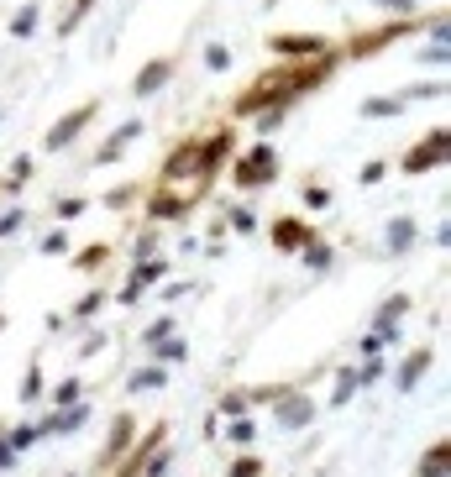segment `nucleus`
I'll return each instance as SVG.
<instances>
[{
    "label": "nucleus",
    "instance_id": "f257e3e1",
    "mask_svg": "<svg viewBox=\"0 0 451 477\" xmlns=\"http://www.w3.org/2000/svg\"><path fill=\"white\" fill-rule=\"evenodd\" d=\"M336 68H342V53H336V47H325L315 58H279L273 68H262L258 79L231 100V116H237V121H252L258 110H273V105L294 110L304 95H315L321 84L336 79Z\"/></svg>",
    "mask_w": 451,
    "mask_h": 477
},
{
    "label": "nucleus",
    "instance_id": "f03ea898",
    "mask_svg": "<svg viewBox=\"0 0 451 477\" xmlns=\"http://www.w3.org/2000/svg\"><path fill=\"white\" fill-rule=\"evenodd\" d=\"M237 158V131L231 126H220V131H205V137H184L179 147L163 152V168H158V179H200V184H210L220 168Z\"/></svg>",
    "mask_w": 451,
    "mask_h": 477
},
{
    "label": "nucleus",
    "instance_id": "7ed1b4c3",
    "mask_svg": "<svg viewBox=\"0 0 451 477\" xmlns=\"http://www.w3.org/2000/svg\"><path fill=\"white\" fill-rule=\"evenodd\" d=\"M420 26H425V16L373 21V26H363V32H352V37H346L336 53H342V63H367L373 53H384V47H394V42H405L409 32H420Z\"/></svg>",
    "mask_w": 451,
    "mask_h": 477
},
{
    "label": "nucleus",
    "instance_id": "20e7f679",
    "mask_svg": "<svg viewBox=\"0 0 451 477\" xmlns=\"http://www.w3.org/2000/svg\"><path fill=\"white\" fill-rule=\"evenodd\" d=\"M273 179H279V147L273 142H252L237 163H231V184H237L241 194H258V189H268Z\"/></svg>",
    "mask_w": 451,
    "mask_h": 477
},
{
    "label": "nucleus",
    "instance_id": "39448f33",
    "mask_svg": "<svg viewBox=\"0 0 451 477\" xmlns=\"http://www.w3.org/2000/svg\"><path fill=\"white\" fill-rule=\"evenodd\" d=\"M446 158H451V131L446 126H436V131H425V137L399 158V168H405L409 179H420V173H430V168H446Z\"/></svg>",
    "mask_w": 451,
    "mask_h": 477
},
{
    "label": "nucleus",
    "instance_id": "423d86ee",
    "mask_svg": "<svg viewBox=\"0 0 451 477\" xmlns=\"http://www.w3.org/2000/svg\"><path fill=\"white\" fill-rule=\"evenodd\" d=\"M95 116H100V100H85V105H74V110H64L58 121L47 126L43 147H47V152H64V147H74L89 131V121H95Z\"/></svg>",
    "mask_w": 451,
    "mask_h": 477
},
{
    "label": "nucleus",
    "instance_id": "0eeeda50",
    "mask_svg": "<svg viewBox=\"0 0 451 477\" xmlns=\"http://www.w3.org/2000/svg\"><path fill=\"white\" fill-rule=\"evenodd\" d=\"M169 278V257H142V263H131V273H127V284H121V305H137L142 294L152 289V284H163Z\"/></svg>",
    "mask_w": 451,
    "mask_h": 477
},
{
    "label": "nucleus",
    "instance_id": "6e6552de",
    "mask_svg": "<svg viewBox=\"0 0 451 477\" xmlns=\"http://www.w3.org/2000/svg\"><path fill=\"white\" fill-rule=\"evenodd\" d=\"M325 47H336V42L321 37V32H273V37H268V53H273V58H315Z\"/></svg>",
    "mask_w": 451,
    "mask_h": 477
},
{
    "label": "nucleus",
    "instance_id": "1a4fd4ad",
    "mask_svg": "<svg viewBox=\"0 0 451 477\" xmlns=\"http://www.w3.org/2000/svg\"><path fill=\"white\" fill-rule=\"evenodd\" d=\"M268 242L279 252H300L315 242V226H310L304 215H279V221H268Z\"/></svg>",
    "mask_w": 451,
    "mask_h": 477
},
{
    "label": "nucleus",
    "instance_id": "9d476101",
    "mask_svg": "<svg viewBox=\"0 0 451 477\" xmlns=\"http://www.w3.org/2000/svg\"><path fill=\"white\" fill-rule=\"evenodd\" d=\"M173 74H179V58H152L148 68H137V79H131V95H137V100H152L158 89H169Z\"/></svg>",
    "mask_w": 451,
    "mask_h": 477
},
{
    "label": "nucleus",
    "instance_id": "9b49d317",
    "mask_svg": "<svg viewBox=\"0 0 451 477\" xmlns=\"http://www.w3.org/2000/svg\"><path fill=\"white\" fill-rule=\"evenodd\" d=\"M137 137H142V121L131 116V121H121V126H116V131L106 137V147H95V158H89V168H110L116 158H127V147L137 142Z\"/></svg>",
    "mask_w": 451,
    "mask_h": 477
},
{
    "label": "nucleus",
    "instance_id": "f8f14e48",
    "mask_svg": "<svg viewBox=\"0 0 451 477\" xmlns=\"http://www.w3.org/2000/svg\"><path fill=\"white\" fill-rule=\"evenodd\" d=\"M163 436H169V425L158 420V425H152L148 436H142L137 446H131V451H121L127 461H121V472H116V477H142V467H148V457L158 451V446H163Z\"/></svg>",
    "mask_w": 451,
    "mask_h": 477
},
{
    "label": "nucleus",
    "instance_id": "ddd939ff",
    "mask_svg": "<svg viewBox=\"0 0 451 477\" xmlns=\"http://www.w3.org/2000/svg\"><path fill=\"white\" fill-rule=\"evenodd\" d=\"M405 315H409V294H388L384 305H378V315H373V331L384 336V341H394Z\"/></svg>",
    "mask_w": 451,
    "mask_h": 477
},
{
    "label": "nucleus",
    "instance_id": "4468645a",
    "mask_svg": "<svg viewBox=\"0 0 451 477\" xmlns=\"http://www.w3.org/2000/svg\"><path fill=\"white\" fill-rule=\"evenodd\" d=\"M415 242H420V226H415L409 215H394V221H388V231H384V252H388V257H405Z\"/></svg>",
    "mask_w": 451,
    "mask_h": 477
},
{
    "label": "nucleus",
    "instance_id": "2eb2a0df",
    "mask_svg": "<svg viewBox=\"0 0 451 477\" xmlns=\"http://www.w3.org/2000/svg\"><path fill=\"white\" fill-rule=\"evenodd\" d=\"M131 430H137V420H131V415L110 420V436H106V451H100V467H116V461H121V451L131 446Z\"/></svg>",
    "mask_w": 451,
    "mask_h": 477
},
{
    "label": "nucleus",
    "instance_id": "dca6fc26",
    "mask_svg": "<svg viewBox=\"0 0 451 477\" xmlns=\"http://www.w3.org/2000/svg\"><path fill=\"white\" fill-rule=\"evenodd\" d=\"M273 410H279V425H310V420H315V404L304 394H289V389L273 399Z\"/></svg>",
    "mask_w": 451,
    "mask_h": 477
},
{
    "label": "nucleus",
    "instance_id": "f3484780",
    "mask_svg": "<svg viewBox=\"0 0 451 477\" xmlns=\"http://www.w3.org/2000/svg\"><path fill=\"white\" fill-rule=\"evenodd\" d=\"M430 362H436V352H430V347H420V352L405 357V368H399V378H394V383H399V394H415V383L425 378Z\"/></svg>",
    "mask_w": 451,
    "mask_h": 477
},
{
    "label": "nucleus",
    "instance_id": "a211bd4d",
    "mask_svg": "<svg viewBox=\"0 0 451 477\" xmlns=\"http://www.w3.org/2000/svg\"><path fill=\"white\" fill-rule=\"evenodd\" d=\"M85 420H89V410H85V399H79V404H68L64 415H47L37 430H43V436H64V430H79Z\"/></svg>",
    "mask_w": 451,
    "mask_h": 477
},
{
    "label": "nucleus",
    "instance_id": "6ab92c4d",
    "mask_svg": "<svg viewBox=\"0 0 451 477\" xmlns=\"http://www.w3.org/2000/svg\"><path fill=\"white\" fill-rule=\"evenodd\" d=\"M405 95H373L363 100V121H384V116H405Z\"/></svg>",
    "mask_w": 451,
    "mask_h": 477
},
{
    "label": "nucleus",
    "instance_id": "aec40b11",
    "mask_svg": "<svg viewBox=\"0 0 451 477\" xmlns=\"http://www.w3.org/2000/svg\"><path fill=\"white\" fill-rule=\"evenodd\" d=\"M294 257H300V263H304V268H310V273H331V263H336V252L325 247L321 236H315L310 247H300V252H294Z\"/></svg>",
    "mask_w": 451,
    "mask_h": 477
},
{
    "label": "nucleus",
    "instance_id": "412c9836",
    "mask_svg": "<svg viewBox=\"0 0 451 477\" xmlns=\"http://www.w3.org/2000/svg\"><path fill=\"white\" fill-rule=\"evenodd\" d=\"M110 263V242H95V247L74 252V273H100Z\"/></svg>",
    "mask_w": 451,
    "mask_h": 477
},
{
    "label": "nucleus",
    "instance_id": "4be33fe9",
    "mask_svg": "<svg viewBox=\"0 0 451 477\" xmlns=\"http://www.w3.org/2000/svg\"><path fill=\"white\" fill-rule=\"evenodd\" d=\"M148 352L158 357L163 368H173V362H184V357H190V341H184V336H163V341H152Z\"/></svg>",
    "mask_w": 451,
    "mask_h": 477
},
{
    "label": "nucleus",
    "instance_id": "5701e85b",
    "mask_svg": "<svg viewBox=\"0 0 451 477\" xmlns=\"http://www.w3.org/2000/svg\"><path fill=\"white\" fill-rule=\"evenodd\" d=\"M37 26H43V5H37V0H26L22 11L11 16V37H32Z\"/></svg>",
    "mask_w": 451,
    "mask_h": 477
},
{
    "label": "nucleus",
    "instance_id": "b1692460",
    "mask_svg": "<svg viewBox=\"0 0 451 477\" xmlns=\"http://www.w3.org/2000/svg\"><path fill=\"white\" fill-rule=\"evenodd\" d=\"M95 11V0H68V11H64V21H58V37H74L79 26H85V16Z\"/></svg>",
    "mask_w": 451,
    "mask_h": 477
},
{
    "label": "nucleus",
    "instance_id": "393cba45",
    "mask_svg": "<svg viewBox=\"0 0 451 477\" xmlns=\"http://www.w3.org/2000/svg\"><path fill=\"white\" fill-rule=\"evenodd\" d=\"M110 305V294L106 289H89V294H79V305H74V320H95V315Z\"/></svg>",
    "mask_w": 451,
    "mask_h": 477
},
{
    "label": "nucleus",
    "instance_id": "a878e982",
    "mask_svg": "<svg viewBox=\"0 0 451 477\" xmlns=\"http://www.w3.org/2000/svg\"><path fill=\"white\" fill-rule=\"evenodd\" d=\"M163 383H169V368H163V362H158V368H137V373H131V394H137V389H163Z\"/></svg>",
    "mask_w": 451,
    "mask_h": 477
},
{
    "label": "nucleus",
    "instance_id": "bb28decb",
    "mask_svg": "<svg viewBox=\"0 0 451 477\" xmlns=\"http://www.w3.org/2000/svg\"><path fill=\"white\" fill-rule=\"evenodd\" d=\"M85 210H89L85 194H64V200H53V215H58V221H79Z\"/></svg>",
    "mask_w": 451,
    "mask_h": 477
},
{
    "label": "nucleus",
    "instance_id": "cd10ccee",
    "mask_svg": "<svg viewBox=\"0 0 451 477\" xmlns=\"http://www.w3.org/2000/svg\"><path fill=\"white\" fill-rule=\"evenodd\" d=\"M420 477H446V441H436L420 461Z\"/></svg>",
    "mask_w": 451,
    "mask_h": 477
},
{
    "label": "nucleus",
    "instance_id": "c85d7f7f",
    "mask_svg": "<svg viewBox=\"0 0 451 477\" xmlns=\"http://www.w3.org/2000/svg\"><path fill=\"white\" fill-rule=\"evenodd\" d=\"M226 221H231V231H241V236H252V231L262 226V221H258V210H252V205H231V215H226Z\"/></svg>",
    "mask_w": 451,
    "mask_h": 477
},
{
    "label": "nucleus",
    "instance_id": "c756f323",
    "mask_svg": "<svg viewBox=\"0 0 451 477\" xmlns=\"http://www.w3.org/2000/svg\"><path fill=\"white\" fill-rule=\"evenodd\" d=\"M79 399H85V383H79V378H64V383L53 389V404H58V410H68V404H79Z\"/></svg>",
    "mask_w": 451,
    "mask_h": 477
},
{
    "label": "nucleus",
    "instance_id": "7c9ffc66",
    "mask_svg": "<svg viewBox=\"0 0 451 477\" xmlns=\"http://www.w3.org/2000/svg\"><path fill=\"white\" fill-rule=\"evenodd\" d=\"M142 257H158V231H152V221H148V231H137V242H131V263H142Z\"/></svg>",
    "mask_w": 451,
    "mask_h": 477
},
{
    "label": "nucleus",
    "instance_id": "2f4dec72",
    "mask_svg": "<svg viewBox=\"0 0 451 477\" xmlns=\"http://www.w3.org/2000/svg\"><path fill=\"white\" fill-rule=\"evenodd\" d=\"M26 226V210L22 205H11V210H0V242H5V236H16V231Z\"/></svg>",
    "mask_w": 451,
    "mask_h": 477
},
{
    "label": "nucleus",
    "instance_id": "473e14b6",
    "mask_svg": "<svg viewBox=\"0 0 451 477\" xmlns=\"http://www.w3.org/2000/svg\"><path fill=\"white\" fill-rule=\"evenodd\" d=\"M205 68L226 74V68H231V47H226V42H210V47H205Z\"/></svg>",
    "mask_w": 451,
    "mask_h": 477
},
{
    "label": "nucleus",
    "instance_id": "72a5a7b5",
    "mask_svg": "<svg viewBox=\"0 0 451 477\" xmlns=\"http://www.w3.org/2000/svg\"><path fill=\"white\" fill-rule=\"evenodd\" d=\"M22 399H26V404H37V399H43V368H37V362H32L26 378H22Z\"/></svg>",
    "mask_w": 451,
    "mask_h": 477
},
{
    "label": "nucleus",
    "instance_id": "f704fd0d",
    "mask_svg": "<svg viewBox=\"0 0 451 477\" xmlns=\"http://www.w3.org/2000/svg\"><path fill=\"white\" fill-rule=\"evenodd\" d=\"M173 326H179L173 315H158V320H152L148 331H142V347H152V341H163V336H173Z\"/></svg>",
    "mask_w": 451,
    "mask_h": 477
},
{
    "label": "nucleus",
    "instance_id": "c9c22d12",
    "mask_svg": "<svg viewBox=\"0 0 451 477\" xmlns=\"http://www.w3.org/2000/svg\"><path fill=\"white\" fill-rule=\"evenodd\" d=\"M37 436H43V430H37V425H16V430H11V451H26V446H37Z\"/></svg>",
    "mask_w": 451,
    "mask_h": 477
},
{
    "label": "nucleus",
    "instance_id": "e433bc0d",
    "mask_svg": "<svg viewBox=\"0 0 451 477\" xmlns=\"http://www.w3.org/2000/svg\"><path fill=\"white\" fill-rule=\"evenodd\" d=\"M300 194H304V205H310V210L331 205V189H325V184H300Z\"/></svg>",
    "mask_w": 451,
    "mask_h": 477
},
{
    "label": "nucleus",
    "instance_id": "4c0bfd02",
    "mask_svg": "<svg viewBox=\"0 0 451 477\" xmlns=\"http://www.w3.org/2000/svg\"><path fill=\"white\" fill-rule=\"evenodd\" d=\"M357 389H363V378H357V373H342V378H336V394H331V399H336V404H346V399L357 394Z\"/></svg>",
    "mask_w": 451,
    "mask_h": 477
},
{
    "label": "nucleus",
    "instance_id": "58836bf2",
    "mask_svg": "<svg viewBox=\"0 0 451 477\" xmlns=\"http://www.w3.org/2000/svg\"><path fill=\"white\" fill-rule=\"evenodd\" d=\"M252 436H258V425H252L247 415H231V441H237V446H247Z\"/></svg>",
    "mask_w": 451,
    "mask_h": 477
},
{
    "label": "nucleus",
    "instance_id": "ea45409f",
    "mask_svg": "<svg viewBox=\"0 0 451 477\" xmlns=\"http://www.w3.org/2000/svg\"><path fill=\"white\" fill-rule=\"evenodd\" d=\"M26 179H32V158H26V152H22V158H16V163H11V184H5V189H11V194H16V189H22Z\"/></svg>",
    "mask_w": 451,
    "mask_h": 477
},
{
    "label": "nucleus",
    "instance_id": "a19ab883",
    "mask_svg": "<svg viewBox=\"0 0 451 477\" xmlns=\"http://www.w3.org/2000/svg\"><path fill=\"white\" fill-rule=\"evenodd\" d=\"M220 415H247V389H231L220 399Z\"/></svg>",
    "mask_w": 451,
    "mask_h": 477
},
{
    "label": "nucleus",
    "instance_id": "79ce46f5",
    "mask_svg": "<svg viewBox=\"0 0 451 477\" xmlns=\"http://www.w3.org/2000/svg\"><path fill=\"white\" fill-rule=\"evenodd\" d=\"M131 200H142V189H137V184H127V189H116V194H106V205H110V210H127Z\"/></svg>",
    "mask_w": 451,
    "mask_h": 477
},
{
    "label": "nucleus",
    "instance_id": "37998d69",
    "mask_svg": "<svg viewBox=\"0 0 451 477\" xmlns=\"http://www.w3.org/2000/svg\"><path fill=\"white\" fill-rule=\"evenodd\" d=\"M43 252H47V257H64V252H68V231H47Z\"/></svg>",
    "mask_w": 451,
    "mask_h": 477
},
{
    "label": "nucleus",
    "instance_id": "c03bdc74",
    "mask_svg": "<svg viewBox=\"0 0 451 477\" xmlns=\"http://www.w3.org/2000/svg\"><path fill=\"white\" fill-rule=\"evenodd\" d=\"M231 477H262V457H237L231 461Z\"/></svg>",
    "mask_w": 451,
    "mask_h": 477
},
{
    "label": "nucleus",
    "instance_id": "a18cd8bd",
    "mask_svg": "<svg viewBox=\"0 0 451 477\" xmlns=\"http://www.w3.org/2000/svg\"><path fill=\"white\" fill-rule=\"evenodd\" d=\"M420 63H430V68H446V37H436V42H430V47H425V58H420Z\"/></svg>",
    "mask_w": 451,
    "mask_h": 477
},
{
    "label": "nucleus",
    "instance_id": "49530a36",
    "mask_svg": "<svg viewBox=\"0 0 451 477\" xmlns=\"http://www.w3.org/2000/svg\"><path fill=\"white\" fill-rule=\"evenodd\" d=\"M384 173H388V163H384V158H373V163H363V173H357V179H363V184H378Z\"/></svg>",
    "mask_w": 451,
    "mask_h": 477
},
{
    "label": "nucleus",
    "instance_id": "de8ad7c7",
    "mask_svg": "<svg viewBox=\"0 0 451 477\" xmlns=\"http://www.w3.org/2000/svg\"><path fill=\"white\" fill-rule=\"evenodd\" d=\"M384 11H394V16H415V0H378Z\"/></svg>",
    "mask_w": 451,
    "mask_h": 477
},
{
    "label": "nucleus",
    "instance_id": "09e8293b",
    "mask_svg": "<svg viewBox=\"0 0 451 477\" xmlns=\"http://www.w3.org/2000/svg\"><path fill=\"white\" fill-rule=\"evenodd\" d=\"M100 347H106V336L95 331V336H89V341H85V347H79V357H95V352H100Z\"/></svg>",
    "mask_w": 451,
    "mask_h": 477
},
{
    "label": "nucleus",
    "instance_id": "8fccbe9b",
    "mask_svg": "<svg viewBox=\"0 0 451 477\" xmlns=\"http://www.w3.org/2000/svg\"><path fill=\"white\" fill-rule=\"evenodd\" d=\"M11 457H16V451H11V441L0 436V467H11Z\"/></svg>",
    "mask_w": 451,
    "mask_h": 477
},
{
    "label": "nucleus",
    "instance_id": "3c124183",
    "mask_svg": "<svg viewBox=\"0 0 451 477\" xmlns=\"http://www.w3.org/2000/svg\"><path fill=\"white\" fill-rule=\"evenodd\" d=\"M0 331H5V315H0Z\"/></svg>",
    "mask_w": 451,
    "mask_h": 477
}]
</instances>
